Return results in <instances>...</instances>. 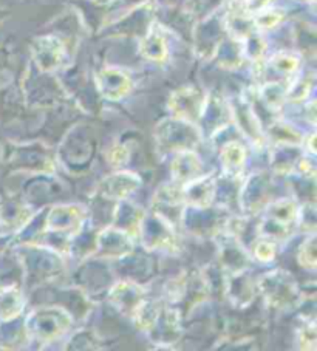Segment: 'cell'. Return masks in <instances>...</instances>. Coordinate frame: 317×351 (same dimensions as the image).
<instances>
[{"label":"cell","mask_w":317,"mask_h":351,"mask_svg":"<svg viewBox=\"0 0 317 351\" xmlns=\"http://www.w3.org/2000/svg\"><path fill=\"white\" fill-rule=\"evenodd\" d=\"M298 221V206L292 199L283 198L266 206V217L260 223V235L271 240L288 237Z\"/></svg>","instance_id":"6da1fadb"},{"label":"cell","mask_w":317,"mask_h":351,"mask_svg":"<svg viewBox=\"0 0 317 351\" xmlns=\"http://www.w3.org/2000/svg\"><path fill=\"white\" fill-rule=\"evenodd\" d=\"M260 289L263 293L266 304L274 308H290L297 304L298 289L288 272L272 271L260 280Z\"/></svg>","instance_id":"7a4b0ae2"},{"label":"cell","mask_w":317,"mask_h":351,"mask_svg":"<svg viewBox=\"0 0 317 351\" xmlns=\"http://www.w3.org/2000/svg\"><path fill=\"white\" fill-rule=\"evenodd\" d=\"M69 314L59 308H42L30 314L27 322L28 332L34 339L51 341L64 335L71 324Z\"/></svg>","instance_id":"3957f363"},{"label":"cell","mask_w":317,"mask_h":351,"mask_svg":"<svg viewBox=\"0 0 317 351\" xmlns=\"http://www.w3.org/2000/svg\"><path fill=\"white\" fill-rule=\"evenodd\" d=\"M181 195L185 199V204L192 206L197 209H207L214 199L215 193V181L209 177L201 175L200 178H195L189 183L180 186Z\"/></svg>","instance_id":"277c9868"},{"label":"cell","mask_w":317,"mask_h":351,"mask_svg":"<svg viewBox=\"0 0 317 351\" xmlns=\"http://www.w3.org/2000/svg\"><path fill=\"white\" fill-rule=\"evenodd\" d=\"M97 246H99L104 256L119 258L132 251V235L126 231H121V229H106L97 239Z\"/></svg>","instance_id":"5b68a950"},{"label":"cell","mask_w":317,"mask_h":351,"mask_svg":"<svg viewBox=\"0 0 317 351\" xmlns=\"http://www.w3.org/2000/svg\"><path fill=\"white\" fill-rule=\"evenodd\" d=\"M203 165L197 155L191 150H181L172 161V177L180 186L200 178Z\"/></svg>","instance_id":"8992f818"},{"label":"cell","mask_w":317,"mask_h":351,"mask_svg":"<svg viewBox=\"0 0 317 351\" xmlns=\"http://www.w3.org/2000/svg\"><path fill=\"white\" fill-rule=\"evenodd\" d=\"M64 209H53L50 214L48 223H56V225L47 226L50 231H70V235H76L79 229L82 226L84 217L81 214V209L78 206H62Z\"/></svg>","instance_id":"52a82bcc"},{"label":"cell","mask_w":317,"mask_h":351,"mask_svg":"<svg viewBox=\"0 0 317 351\" xmlns=\"http://www.w3.org/2000/svg\"><path fill=\"white\" fill-rule=\"evenodd\" d=\"M119 183L121 184H118V172L104 180L101 183V192L104 193V197L124 199L129 197L127 193L132 192L139 184V180L133 173L123 172V178H121Z\"/></svg>","instance_id":"ba28073f"},{"label":"cell","mask_w":317,"mask_h":351,"mask_svg":"<svg viewBox=\"0 0 317 351\" xmlns=\"http://www.w3.org/2000/svg\"><path fill=\"white\" fill-rule=\"evenodd\" d=\"M246 161V152L239 143H231L222 150V165L224 172L237 177L243 172Z\"/></svg>","instance_id":"9c48e42d"},{"label":"cell","mask_w":317,"mask_h":351,"mask_svg":"<svg viewBox=\"0 0 317 351\" xmlns=\"http://www.w3.org/2000/svg\"><path fill=\"white\" fill-rule=\"evenodd\" d=\"M298 263L307 269L316 268V237L314 232H311L307 239H305L303 245L298 252Z\"/></svg>","instance_id":"30bf717a"},{"label":"cell","mask_w":317,"mask_h":351,"mask_svg":"<svg viewBox=\"0 0 317 351\" xmlns=\"http://www.w3.org/2000/svg\"><path fill=\"white\" fill-rule=\"evenodd\" d=\"M276 240H271L268 237H261L257 243H254V256L260 262H271L276 256L277 246Z\"/></svg>","instance_id":"8fae6325"},{"label":"cell","mask_w":317,"mask_h":351,"mask_svg":"<svg viewBox=\"0 0 317 351\" xmlns=\"http://www.w3.org/2000/svg\"><path fill=\"white\" fill-rule=\"evenodd\" d=\"M298 342L303 350L316 348V326L314 322H307L302 330H298Z\"/></svg>","instance_id":"7c38bea8"},{"label":"cell","mask_w":317,"mask_h":351,"mask_svg":"<svg viewBox=\"0 0 317 351\" xmlns=\"http://www.w3.org/2000/svg\"><path fill=\"white\" fill-rule=\"evenodd\" d=\"M129 161V150H127L124 146H115L110 149L108 152V162L113 167H119L126 165Z\"/></svg>","instance_id":"4fadbf2b"}]
</instances>
